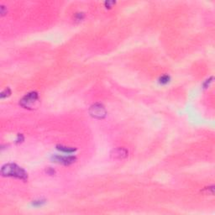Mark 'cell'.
Returning a JSON list of instances; mask_svg holds the SVG:
<instances>
[{
	"label": "cell",
	"mask_w": 215,
	"mask_h": 215,
	"mask_svg": "<svg viewBox=\"0 0 215 215\" xmlns=\"http://www.w3.org/2000/svg\"><path fill=\"white\" fill-rule=\"evenodd\" d=\"M1 174L3 177H14L24 182L28 180V174L25 170L14 163H8L3 165L1 168Z\"/></svg>",
	"instance_id": "6da1fadb"
},
{
	"label": "cell",
	"mask_w": 215,
	"mask_h": 215,
	"mask_svg": "<svg viewBox=\"0 0 215 215\" xmlns=\"http://www.w3.org/2000/svg\"><path fill=\"white\" fill-rule=\"evenodd\" d=\"M39 101V94L36 92H28L19 101V104L23 108L27 109H34L36 107V104Z\"/></svg>",
	"instance_id": "7a4b0ae2"
},
{
	"label": "cell",
	"mask_w": 215,
	"mask_h": 215,
	"mask_svg": "<svg viewBox=\"0 0 215 215\" xmlns=\"http://www.w3.org/2000/svg\"><path fill=\"white\" fill-rule=\"evenodd\" d=\"M89 114L92 118L97 119H103L107 115V110L105 107L101 103H94L89 108Z\"/></svg>",
	"instance_id": "3957f363"
},
{
	"label": "cell",
	"mask_w": 215,
	"mask_h": 215,
	"mask_svg": "<svg viewBox=\"0 0 215 215\" xmlns=\"http://www.w3.org/2000/svg\"><path fill=\"white\" fill-rule=\"evenodd\" d=\"M51 160L55 163L61 164V165H64V166H69V165H72V164H73L76 161L77 157L74 155L62 156V155H56L52 156Z\"/></svg>",
	"instance_id": "277c9868"
},
{
	"label": "cell",
	"mask_w": 215,
	"mask_h": 215,
	"mask_svg": "<svg viewBox=\"0 0 215 215\" xmlns=\"http://www.w3.org/2000/svg\"><path fill=\"white\" fill-rule=\"evenodd\" d=\"M128 156V150L124 148H116L114 150L112 151L111 153V157L113 159H116V160H122L126 158Z\"/></svg>",
	"instance_id": "5b68a950"
},
{
	"label": "cell",
	"mask_w": 215,
	"mask_h": 215,
	"mask_svg": "<svg viewBox=\"0 0 215 215\" xmlns=\"http://www.w3.org/2000/svg\"><path fill=\"white\" fill-rule=\"evenodd\" d=\"M56 149L58 150L61 151V152H64V153H67V154H72V153H73V152H75L77 150L75 148L61 146V144H58V146H56Z\"/></svg>",
	"instance_id": "8992f818"
},
{
	"label": "cell",
	"mask_w": 215,
	"mask_h": 215,
	"mask_svg": "<svg viewBox=\"0 0 215 215\" xmlns=\"http://www.w3.org/2000/svg\"><path fill=\"white\" fill-rule=\"evenodd\" d=\"M170 80H171L170 76H168V75H163V76H161V77H160L159 82H160V83H161V84L165 85V84H167L168 83H169Z\"/></svg>",
	"instance_id": "52a82bcc"
},
{
	"label": "cell",
	"mask_w": 215,
	"mask_h": 215,
	"mask_svg": "<svg viewBox=\"0 0 215 215\" xmlns=\"http://www.w3.org/2000/svg\"><path fill=\"white\" fill-rule=\"evenodd\" d=\"M11 94V90L9 88H5L3 91L1 92V94H0V97H1V98L3 99V98H5V97H9Z\"/></svg>",
	"instance_id": "ba28073f"
},
{
	"label": "cell",
	"mask_w": 215,
	"mask_h": 215,
	"mask_svg": "<svg viewBox=\"0 0 215 215\" xmlns=\"http://www.w3.org/2000/svg\"><path fill=\"white\" fill-rule=\"evenodd\" d=\"M45 203V200H44V199H39V200L33 201L32 205L34 207H41L42 205H44Z\"/></svg>",
	"instance_id": "9c48e42d"
},
{
	"label": "cell",
	"mask_w": 215,
	"mask_h": 215,
	"mask_svg": "<svg viewBox=\"0 0 215 215\" xmlns=\"http://www.w3.org/2000/svg\"><path fill=\"white\" fill-rule=\"evenodd\" d=\"M213 77H211L209 79H207L204 83H203V84H202V86H203V88H208L209 87V85H210V83H212L213 82Z\"/></svg>",
	"instance_id": "30bf717a"
},
{
	"label": "cell",
	"mask_w": 215,
	"mask_h": 215,
	"mask_svg": "<svg viewBox=\"0 0 215 215\" xmlns=\"http://www.w3.org/2000/svg\"><path fill=\"white\" fill-rule=\"evenodd\" d=\"M84 19V14L83 13H77L75 14V19L77 21H81Z\"/></svg>",
	"instance_id": "8fae6325"
},
{
	"label": "cell",
	"mask_w": 215,
	"mask_h": 215,
	"mask_svg": "<svg viewBox=\"0 0 215 215\" xmlns=\"http://www.w3.org/2000/svg\"><path fill=\"white\" fill-rule=\"evenodd\" d=\"M25 140V138H24V135L22 134H19L18 135V137H17V140H16V143L17 144H19V143H22L23 141Z\"/></svg>",
	"instance_id": "7c38bea8"
},
{
	"label": "cell",
	"mask_w": 215,
	"mask_h": 215,
	"mask_svg": "<svg viewBox=\"0 0 215 215\" xmlns=\"http://www.w3.org/2000/svg\"><path fill=\"white\" fill-rule=\"evenodd\" d=\"M45 171L48 175H50V176H53V175L56 174V171H55V170L52 169V168H50V167L47 168V169L45 170Z\"/></svg>",
	"instance_id": "4fadbf2b"
},
{
	"label": "cell",
	"mask_w": 215,
	"mask_h": 215,
	"mask_svg": "<svg viewBox=\"0 0 215 215\" xmlns=\"http://www.w3.org/2000/svg\"><path fill=\"white\" fill-rule=\"evenodd\" d=\"M104 4H105V6H106L107 8L108 7V8H111V7H113V5L114 4H115V2L114 1H106L104 3Z\"/></svg>",
	"instance_id": "5bb4252c"
}]
</instances>
